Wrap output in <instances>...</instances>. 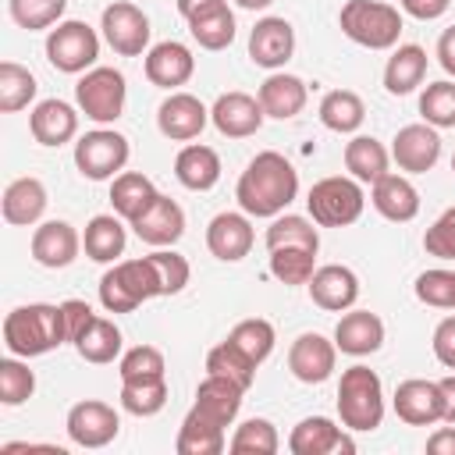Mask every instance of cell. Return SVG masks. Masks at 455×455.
Returning a JSON list of instances; mask_svg holds the SVG:
<instances>
[{
  "label": "cell",
  "instance_id": "836d02e7",
  "mask_svg": "<svg viewBox=\"0 0 455 455\" xmlns=\"http://www.w3.org/2000/svg\"><path fill=\"white\" fill-rule=\"evenodd\" d=\"M387 160H391V153L373 135H352L345 142V171L363 185L380 181L387 174Z\"/></svg>",
  "mask_w": 455,
  "mask_h": 455
},
{
  "label": "cell",
  "instance_id": "603a6c76",
  "mask_svg": "<svg viewBox=\"0 0 455 455\" xmlns=\"http://www.w3.org/2000/svg\"><path fill=\"white\" fill-rule=\"evenodd\" d=\"M334 345L345 355H373L384 345V320L370 309H348L341 313L338 327H334Z\"/></svg>",
  "mask_w": 455,
  "mask_h": 455
},
{
  "label": "cell",
  "instance_id": "7a4b0ae2",
  "mask_svg": "<svg viewBox=\"0 0 455 455\" xmlns=\"http://www.w3.org/2000/svg\"><path fill=\"white\" fill-rule=\"evenodd\" d=\"M64 341H68L64 309L53 302H28L4 316V345L11 355H21V359L46 355Z\"/></svg>",
  "mask_w": 455,
  "mask_h": 455
},
{
  "label": "cell",
  "instance_id": "d6a6232c",
  "mask_svg": "<svg viewBox=\"0 0 455 455\" xmlns=\"http://www.w3.org/2000/svg\"><path fill=\"white\" fill-rule=\"evenodd\" d=\"M124 242H128L124 224L114 213H96L82 235V249L92 263H117V256L124 252Z\"/></svg>",
  "mask_w": 455,
  "mask_h": 455
},
{
  "label": "cell",
  "instance_id": "30bf717a",
  "mask_svg": "<svg viewBox=\"0 0 455 455\" xmlns=\"http://www.w3.org/2000/svg\"><path fill=\"white\" fill-rule=\"evenodd\" d=\"M103 39L117 57H142L149 50V18L142 14V7L128 4V0H114L103 7L100 18Z\"/></svg>",
  "mask_w": 455,
  "mask_h": 455
},
{
  "label": "cell",
  "instance_id": "d4e9b609",
  "mask_svg": "<svg viewBox=\"0 0 455 455\" xmlns=\"http://www.w3.org/2000/svg\"><path fill=\"white\" fill-rule=\"evenodd\" d=\"M132 228H135V235H139L146 245L167 249V245H174V242L185 235V210H181L171 196H156V203H153L139 220H132Z\"/></svg>",
  "mask_w": 455,
  "mask_h": 455
},
{
  "label": "cell",
  "instance_id": "f546056e",
  "mask_svg": "<svg viewBox=\"0 0 455 455\" xmlns=\"http://www.w3.org/2000/svg\"><path fill=\"white\" fill-rule=\"evenodd\" d=\"M174 178L188 188V192H210L220 181V156L217 149L192 142L185 149H178L174 156Z\"/></svg>",
  "mask_w": 455,
  "mask_h": 455
},
{
  "label": "cell",
  "instance_id": "e7e4bbea",
  "mask_svg": "<svg viewBox=\"0 0 455 455\" xmlns=\"http://www.w3.org/2000/svg\"><path fill=\"white\" fill-rule=\"evenodd\" d=\"M451 174H455V156H451Z\"/></svg>",
  "mask_w": 455,
  "mask_h": 455
},
{
  "label": "cell",
  "instance_id": "816d5d0a",
  "mask_svg": "<svg viewBox=\"0 0 455 455\" xmlns=\"http://www.w3.org/2000/svg\"><path fill=\"white\" fill-rule=\"evenodd\" d=\"M164 352L153 348V345H135L121 355L117 363V373L121 380H149V377H164Z\"/></svg>",
  "mask_w": 455,
  "mask_h": 455
},
{
  "label": "cell",
  "instance_id": "bcb514c9",
  "mask_svg": "<svg viewBox=\"0 0 455 455\" xmlns=\"http://www.w3.org/2000/svg\"><path fill=\"white\" fill-rule=\"evenodd\" d=\"M316 270V252L309 249H270V274L281 284H309Z\"/></svg>",
  "mask_w": 455,
  "mask_h": 455
},
{
  "label": "cell",
  "instance_id": "cb8c5ba5",
  "mask_svg": "<svg viewBox=\"0 0 455 455\" xmlns=\"http://www.w3.org/2000/svg\"><path fill=\"white\" fill-rule=\"evenodd\" d=\"M28 132L39 146H64L78 135V110L64 100H43L28 114Z\"/></svg>",
  "mask_w": 455,
  "mask_h": 455
},
{
  "label": "cell",
  "instance_id": "9a60e30c",
  "mask_svg": "<svg viewBox=\"0 0 455 455\" xmlns=\"http://www.w3.org/2000/svg\"><path fill=\"white\" fill-rule=\"evenodd\" d=\"M391 405H395V416L409 427H430V423L444 419V395H441L437 380H423V377L402 380L395 387Z\"/></svg>",
  "mask_w": 455,
  "mask_h": 455
},
{
  "label": "cell",
  "instance_id": "6125c7cd",
  "mask_svg": "<svg viewBox=\"0 0 455 455\" xmlns=\"http://www.w3.org/2000/svg\"><path fill=\"white\" fill-rule=\"evenodd\" d=\"M0 451H4V455H14V451H53V455H64V448H53V444H25V441H18V444H4Z\"/></svg>",
  "mask_w": 455,
  "mask_h": 455
},
{
  "label": "cell",
  "instance_id": "1f68e13d",
  "mask_svg": "<svg viewBox=\"0 0 455 455\" xmlns=\"http://www.w3.org/2000/svg\"><path fill=\"white\" fill-rule=\"evenodd\" d=\"M427 78V50L416 43L398 46L384 64V89L391 96H409Z\"/></svg>",
  "mask_w": 455,
  "mask_h": 455
},
{
  "label": "cell",
  "instance_id": "4fadbf2b",
  "mask_svg": "<svg viewBox=\"0 0 455 455\" xmlns=\"http://www.w3.org/2000/svg\"><path fill=\"white\" fill-rule=\"evenodd\" d=\"M206 124H210V110L192 92H171L156 107V128L171 142H192V139H199V132Z\"/></svg>",
  "mask_w": 455,
  "mask_h": 455
},
{
  "label": "cell",
  "instance_id": "f35d334b",
  "mask_svg": "<svg viewBox=\"0 0 455 455\" xmlns=\"http://www.w3.org/2000/svg\"><path fill=\"white\" fill-rule=\"evenodd\" d=\"M36 75L18 64V60H4L0 64V110L4 114H18L36 100Z\"/></svg>",
  "mask_w": 455,
  "mask_h": 455
},
{
  "label": "cell",
  "instance_id": "d6986e66",
  "mask_svg": "<svg viewBox=\"0 0 455 455\" xmlns=\"http://www.w3.org/2000/svg\"><path fill=\"white\" fill-rule=\"evenodd\" d=\"M252 242H256V231H252L249 213L228 210V213H217V217L206 224V249H210L217 259H224V263L245 259L249 249H252Z\"/></svg>",
  "mask_w": 455,
  "mask_h": 455
},
{
  "label": "cell",
  "instance_id": "db71d44e",
  "mask_svg": "<svg viewBox=\"0 0 455 455\" xmlns=\"http://www.w3.org/2000/svg\"><path fill=\"white\" fill-rule=\"evenodd\" d=\"M60 309H64V327H68V341L75 345L82 334H85V327L96 320V313H92V306L89 302H82V299H68V302H60Z\"/></svg>",
  "mask_w": 455,
  "mask_h": 455
},
{
  "label": "cell",
  "instance_id": "b9f144b4",
  "mask_svg": "<svg viewBox=\"0 0 455 455\" xmlns=\"http://www.w3.org/2000/svg\"><path fill=\"white\" fill-rule=\"evenodd\" d=\"M167 405V380L149 377V380H121V409L146 419L156 416Z\"/></svg>",
  "mask_w": 455,
  "mask_h": 455
},
{
  "label": "cell",
  "instance_id": "9c48e42d",
  "mask_svg": "<svg viewBox=\"0 0 455 455\" xmlns=\"http://www.w3.org/2000/svg\"><path fill=\"white\" fill-rule=\"evenodd\" d=\"M128 139L114 128H96L85 132L75 142V167L82 171V178L89 181H114L117 171H124L128 164Z\"/></svg>",
  "mask_w": 455,
  "mask_h": 455
},
{
  "label": "cell",
  "instance_id": "7dc6e473",
  "mask_svg": "<svg viewBox=\"0 0 455 455\" xmlns=\"http://www.w3.org/2000/svg\"><path fill=\"white\" fill-rule=\"evenodd\" d=\"M419 114L434 128H455V82H430L419 96Z\"/></svg>",
  "mask_w": 455,
  "mask_h": 455
},
{
  "label": "cell",
  "instance_id": "7402d4cb",
  "mask_svg": "<svg viewBox=\"0 0 455 455\" xmlns=\"http://www.w3.org/2000/svg\"><path fill=\"white\" fill-rule=\"evenodd\" d=\"M309 299L327 309V313H345L355 306L359 299V277L352 267H341V263H327V267H316L313 277H309Z\"/></svg>",
  "mask_w": 455,
  "mask_h": 455
},
{
  "label": "cell",
  "instance_id": "60d3db41",
  "mask_svg": "<svg viewBox=\"0 0 455 455\" xmlns=\"http://www.w3.org/2000/svg\"><path fill=\"white\" fill-rule=\"evenodd\" d=\"M228 341H231L242 355H249V359L259 366V363L274 352L277 334H274V323H270V320H263V316H249V320H238V323L231 327Z\"/></svg>",
  "mask_w": 455,
  "mask_h": 455
},
{
  "label": "cell",
  "instance_id": "6da1fadb",
  "mask_svg": "<svg viewBox=\"0 0 455 455\" xmlns=\"http://www.w3.org/2000/svg\"><path fill=\"white\" fill-rule=\"evenodd\" d=\"M295 196H299V171L291 167V160H284L274 149L256 153L235 185V199L249 217H277L291 206Z\"/></svg>",
  "mask_w": 455,
  "mask_h": 455
},
{
  "label": "cell",
  "instance_id": "8fae6325",
  "mask_svg": "<svg viewBox=\"0 0 455 455\" xmlns=\"http://www.w3.org/2000/svg\"><path fill=\"white\" fill-rule=\"evenodd\" d=\"M64 427L78 448H107L121 434V416L114 412V405H107L100 398H85L68 409Z\"/></svg>",
  "mask_w": 455,
  "mask_h": 455
},
{
  "label": "cell",
  "instance_id": "4dcf8cb0",
  "mask_svg": "<svg viewBox=\"0 0 455 455\" xmlns=\"http://www.w3.org/2000/svg\"><path fill=\"white\" fill-rule=\"evenodd\" d=\"M156 185L146 178V174H139V171H121L114 181H110V206H114V213L121 217V220H139L153 203H156Z\"/></svg>",
  "mask_w": 455,
  "mask_h": 455
},
{
  "label": "cell",
  "instance_id": "ffe728a7",
  "mask_svg": "<svg viewBox=\"0 0 455 455\" xmlns=\"http://www.w3.org/2000/svg\"><path fill=\"white\" fill-rule=\"evenodd\" d=\"M142 71L146 78L156 85V89H178L192 78L196 71V57L185 43L178 39H167V43H156L146 50V60H142Z\"/></svg>",
  "mask_w": 455,
  "mask_h": 455
},
{
  "label": "cell",
  "instance_id": "ba28073f",
  "mask_svg": "<svg viewBox=\"0 0 455 455\" xmlns=\"http://www.w3.org/2000/svg\"><path fill=\"white\" fill-rule=\"evenodd\" d=\"M100 57V36L85 21H57L46 32V60L64 75H82Z\"/></svg>",
  "mask_w": 455,
  "mask_h": 455
},
{
  "label": "cell",
  "instance_id": "8992f818",
  "mask_svg": "<svg viewBox=\"0 0 455 455\" xmlns=\"http://www.w3.org/2000/svg\"><path fill=\"white\" fill-rule=\"evenodd\" d=\"M363 206H366L363 181L345 178V174L320 178L306 196V210H309L313 224H320V228H348L363 217Z\"/></svg>",
  "mask_w": 455,
  "mask_h": 455
},
{
  "label": "cell",
  "instance_id": "f907efd6",
  "mask_svg": "<svg viewBox=\"0 0 455 455\" xmlns=\"http://www.w3.org/2000/svg\"><path fill=\"white\" fill-rule=\"evenodd\" d=\"M149 263H153V270H156V281H160V295H178L185 284H188V259L185 256H178L174 249H156V252H149L146 256Z\"/></svg>",
  "mask_w": 455,
  "mask_h": 455
},
{
  "label": "cell",
  "instance_id": "9f6ffc18",
  "mask_svg": "<svg viewBox=\"0 0 455 455\" xmlns=\"http://www.w3.org/2000/svg\"><path fill=\"white\" fill-rule=\"evenodd\" d=\"M402 4V11L409 14V18H416V21H434V18H441L448 7H451V0H398Z\"/></svg>",
  "mask_w": 455,
  "mask_h": 455
},
{
  "label": "cell",
  "instance_id": "ac0fdd59",
  "mask_svg": "<svg viewBox=\"0 0 455 455\" xmlns=\"http://www.w3.org/2000/svg\"><path fill=\"white\" fill-rule=\"evenodd\" d=\"M295 53V28L291 21L284 18H259L249 32V57L252 64L267 68V71H277L291 60Z\"/></svg>",
  "mask_w": 455,
  "mask_h": 455
},
{
  "label": "cell",
  "instance_id": "3957f363",
  "mask_svg": "<svg viewBox=\"0 0 455 455\" xmlns=\"http://www.w3.org/2000/svg\"><path fill=\"white\" fill-rule=\"evenodd\" d=\"M338 416H341V427L352 430V434H366V430L380 427V419H384V387H380V377L370 366L355 363L341 373Z\"/></svg>",
  "mask_w": 455,
  "mask_h": 455
},
{
  "label": "cell",
  "instance_id": "44dd1931",
  "mask_svg": "<svg viewBox=\"0 0 455 455\" xmlns=\"http://www.w3.org/2000/svg\"><path fill=\"white\" fill-rule=\"evenodd\" d=\"M82 235L68 220H46L32 231V259L46 270H64L78 259Z\"/></svg>",
  "mask_w": 455,
  "mask_h": 455
},
{
  "label": "cell",
  "instance_id": "277c9868",
  "mask_svg": "<svg viewBox=\"0 0 455 455\" xmlns=\"http://www.w3.org/2000/svg\"><path fill=\"white\" fill-rule=\"evenodd\" d=\"M156 295H160V281L146 256L121 259L100 277V302L107 313H132Z\"/></svg>",
  "mask_w": 455,
  "mask_h": 455
},
{
  "label": "cell",
  "instance_id": "f1b7e54d",
  "mask_svg": "<svg viewBox=\"0 0 455 455\" xmlns=\"http://www.w3.org/2000/svg\"><path fill=\"white\" fill-rule=\"evenodd\" d=\"M46 203H50V196H46V185L39 181V178H14L7 188H4V199H0V206H4V220L7 224H14V228H32L43 213H46Z\"/></svg>",
  "mask_w": 455,
  "mask_h": 455
},
{
  "label": "cell",
  "instance_id": "680465c9",
  "mask_svg": "<svg viewBox=\"0 0 455 455\" xmlns=\"http://www.w3.org/2000/svg\"><path fill=\"white\" fill-rule=\"evenodd\" d=\"M437 64H441L448 75H455V25L444 28L441 39H437Z\"/></svg>",
  "mask_w": 455,
  "mask_h": 455
},
{
  "label": "cell",
  "instance_id": "be15d7a7",
  "mask_svg": "<svg viewBox=\"0 0 455 455\" xmlns=\"http://www.w3.org/2000/svg\"><path fill=\"white\" fill-rule=\"evenodd\" d=\"M238 7H245V11H263V7H270L274 0H235Z\"/></svg>",
  "mask_w": 455,
  "mask_h": 455
},
{
  "label": "cell",
  "instance_id": "5b68a950",
  "mask_svg": "<svg viewBox=\"0 0 455 455\" xmlns=\"http://www.w3.org/2000/svg\"><path fill=\"white\" fill-rule=\"evenodd\" d=\"M341 32L366 50H391L402 36V14L380 0H345L338 14Z\"/></svg>",
  "mask_w": 455,
  "mask_h": 455
},
{
  "label": "cell",
  "instance_id": "52a82bcc",
  "mask_svg": "<svg viewBox=\"0 0 455 455\" xmlns=\"http://www.w3.org/2000/svg\"><path fill=\"white\" fill-rule=\"evenodd\" d=\"M124 100H128V85L117 68H89L75 85L78 110L96 124L117 121L124 114Z\"/></svg>",
  "mask_w": 455,
  "mask_h": 455
},
{
  "label": "cell",
  "instance_id": "7bdbcfd3",
  "mask_svg": "<svg viewBox=\"0 0 455 455\" xmlns=\"http://www.w3.org/2000/svg\"><path fill=\"white\" fill-rule=\"evenodd\" d=\"M206 373H217V377H228V380H235L238 387H252V380H256V363L249 359V355H242L228 338L220 341V345H213L210 352H206Z\"/></svg>",
  "mask_w": 455,
  "mask_h": 455
},
{
  "label": "cell",
  "instance_id": "c3c4849f",
  "mask_svg": "<svg viewBox=\"0 0 455 455\" xmlns=\"http://www.w3.org/2000/svg\"><path fill=\"white\" fill-rule=\"evenodd\" d=\"M32 391H36V373L28 370V363H21V355L0 359V402L21 405L32 398Z\"/></svg>",
  "mask_w": 455,
  "mask_h": 455
},
{
  "label": "cell",
  "instance_id": "f6af8a7d",
  "mask_svg": "<svg viewBox=\"0 0 455 455\" xmlns=\"http://www.w3.org/2000/svg\"><path fill=\"white\" fill-rule=\"evenodd\" d=\"M64 7H68V0H7L11 21L25 32L53 28L64 18Z\"/></svg>",
  "mask_w": 455,
  "mask_h": 455
},
{
  "label": "cell",
  "instance_id": "e0dca14e",
  "mask_svg": "<svg viewBox=\"0 0 455 455\" xmlns=\"http://www.w3.org/2000/svg\"><path fill=\"white\" fill-rule=\"evenodd\" d=\"M334 363H338V345L316 331L299 334L288 348V370L302 384H323L334 373Z\"/></svg>",
  "mask_w": 455,
  "mask_h": 455
},
{
  "label": "cell",
  "instance_id": "74e56055",
  "mask_svg": "<svg viewBox=\"0 0 455 455\" xmlns=\"http://www.w3.org/2000/svg\"><path fill=\"white\" fill-rule=\"evenodd\" d=\"M188 32L203 50H228L235 43V14H231L228 4H220V7L203 11L199 18H192Z\"/></svg>",
  "mask_w": 455,
  "mask_h": 455
},
{
  "label": "cell",
  "instance_id": "6f0895ef",
  "mask_svg": "<svg viewBox=\"0 0 455 455\" xmlns=\"http://www.w3.org/2000/svg\"><path fill=\"white\" fill-rule=\"evenodd\" d=\"M427 451H430V455H455V427L448 423V427L434 430V434L427 437Z\"/></svg>",
  "mask_w": 455,
  "mask_h": 455
},
{
  "label": "cell",
  "instance_id": "f5cc1de1",
  "mask_svg": "<svg viewBox=\"0 0 455 455\" xmlns=\"http://www.w3.org/2000/svg\"><path fill=\"white\" fill-rule=\"evenodd\" d=\"M423 249L437 259H455V206L444 210L423 235Z\"/></svg>",
  "mask_w": 455,
  "mask_h": 455
},
{
  "label": "cell",
  "instance_id": "5bb4252c",
  "mask_svg": "<svg viewBox=\"0 0 455 455\" xmlns=\"http://www.w3.org/2000/svg\"><path fill=\"white\" fill-rule=\"evenodd\" d=\"M391 160L398 164V171L409 174H427L437 160H441V135L434 124H405L395 132L391 139Z\"/></svg>",
  "mask_w": 455,
  "mask_h": 455
},
{
  "label": "cell",
  "instance_id": "94428289",
  "mask_svg": "<svg viewBox=\"0 0 455 455\" xmlns=\"http://www.w3.org/2000/svg\"><path fill=\"white\" fill-rule=\"evenodd\" d=\"M437 384H441V395H444V423L455 427V373L441 377Z\"/></svg>",
  "mask_w": 455,
  "mask_h": 455
},
{
  "label": "cell",
  "instance_id": "ab89813d",
  "mask_svg": "<svg viewBox=\"0 0 455 455\" xmlns=\"http://www.w3.org/2000/svg\"><path fill=\"white\" fill-rule=\"evenodd\" d=\"M267 249H320V231L313 228V220L295 217V213H277L274 224L267 228Z\"/></svg>",
  "mask_w": 455,
  "mask_h": 455
},
{
  "label": "cell",
  "instance_id": "4316f807",
  "mask_svg": "<svg viewBox=\"0 0 455 455\" xmlns=\"http://www.w3.org/2000/svg\"><path fill=\"white\" fill-rule=\"evenodd\" d=\"M256 100H259V107H263V114H267V117L288 121V117L302 114V107H306V100H309V89H306V82H302L299 75L274 71V75L259 85Z\"/></svg>",
  "mask_w": 455,
  "mask_h": 455
},
{
  "label": "cell",
  "instance_id": "e575fe53",
  "mask_svg": "<svg viewBox=\"0 0 455 455\" xmlns=\"http://www.w3.org/2000/svg\"><path fill=\"white\" fill-rule=\"evenodd\" d=\"M174 448H178V455H220L228 448V437H224L220 423H213L203 412L188 409V416L181 419Z\"/></svg>",
  "mask_w": 455,
  "mask_h": 455
},
{
  "label": "cell",
  "instance_id": "7c38bea8",
  "mask_svg": "<svg viewBox=\"0 0 455 455\" xmlns=\"http://www.w3.org/2000/svg\"><path fill=\"white\" fill-rule=\"evenodd\" d=\"M288 451L291 455H352L355 451V441L334 419H327V416H306L288 434Z\"/></svg>",
  "mask_w": 455,
  "mask_h": 455
},
{
  "label": "cell",
  "instance_id": "8d00e7d4",
  "mask_svg": "<svg viewBox=\"0 0 455 455\" xmlns=\"http://www.w3.org/2000/svg\"><path fill=\"white\" fill-rule=\"evenodd\" d=\"M75 352H78L85 363H96V366L114 363V359L121 355V327H117L114 320H107V316H96V320L85 327V334L75 341Z\"/></svg>",
  "mask_w": 455,
  "mask_h": 455
},
{
  "label": "cell",
  "instance_id": "11a10c76",
  "mask_svg": "<svg viewBox=\"0 0 455 455\" xmlns=\"http://www.w3.org/2000/svg\"><path fill=\"white\" fill-rule=\"evenodd\" d=\"M430 348H434V355H437L441 366L455 370V316H444V320L434 327Z\"/></svg>",
  "mask_w": 455,
  "mask_h": 455
},
{
  "label": "cell",
  "instance_id": "ee69618b",
  "mask_svg": "<svg viewBox=\"0 0 455 455\" xmlns=\"http://www.w3.org/2000/svg\"><path fill=\"white\" fill-rule=\"evenodd\" d=\"M281 448V437H277V427L270 419H245L238 423L235 437L228 441V451L235 455H274Z\"/></svg>",
  "mask_w": 455,
  "mask_h": 455
},
{
  "label": "cell",
  "instance_id": "2e32d148",
  "mask_svg": "<svg viewBox=\"0 0 455 455\" xmlns=\"http://www.w3.org/2000/svg\"><path fill=\"white\" fill-rule=\"evenodd\" d=\"M263 117L267 114H263L259 100L249 96V92H238V89L220 92L217 103L210 107V121H213V128L224 139H249V135H256L263 128Z\"/></svg>",
  "mask_w": 455,
  "mask_h": 455
},
{
  "label": "cell",
  "instance_id": "83f0119b",
  "mask_svg": "<svg viewBox=\"0 0 455 455\" xmlns=\"http://www.w3.org/2000/svg\"><path fill=\"white\" fill-rule=\"evenodd\" d=\"M373 210L384 217V220H395V224H409L416 213H419V192L409 178L402 174H384L380 181H373V196H370Z\"/></svg>",
  "mask_w": 455,
  "mask_h": 455
},
{
  "label": "cell",
  "instance_id": "d590c367",
  "mask_svg": "<svg viewBox=\"0 0 455 455\" xmlns=\"http://www.w3.org/2000/svg\"><path fill=\"white\" fill-rule=\"evenodd\" d=\"M363 117H366V107H363V100L352 89H331V92H323V100H320V121H323L327 132L352 135V132H359Z\"/></svg>",
  "mask_w": 455,
  "mask_h": 455
},
{
  "label": "cell",
  "instance_id": "91938a15",
  "mask_svg": "<svg viewBox=\"0 0 455 455\" xmlns=\"http://www.w3.org/2000/svg\"><path fill=\"white\" fill-rule=\"evenodd\" d=\"M178 4V14L185 18V21H192V18H199L203 11H213V7H220V4H228V0H174Z\"/></svg>",
  "mask_w": 455,
  "mask_h": 455
},
{
  "label": "cell",
  "instance_id": "484cf974",
  "mask_svg": "<svg viewBox=\"0 0 455 455\" xmlns=\"http://www.w3.org/2000/svg\"><path fill=\"white\" fill-rule=\"evenodd\" d=\"M242 398H245V387H238V384L228 380V377L206 373V380L196 387V402H192V409L203 412L206 419L220 423V427H231V423L238 419Z\"/></svg>",
  "mask_w": 455,
  "mask_h": 455
},
{
  "label": "cell",
  "instance_id": "681fc988",
  "mask_svg": "<svg viewBox=\"0 0 455 455\" xmlns=\"http://www.w3.org/2000/svg\"><path fill=\"white\" fill-rule=\"evenodd\" d=\"M416 299L427 302V306H437V309H455V270H444V267H434V270H423L412 284Z\"/></svg>",
  "mask_w": 455,
  "mask_h": 455
}]
</instances>
